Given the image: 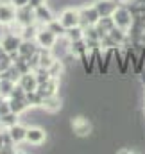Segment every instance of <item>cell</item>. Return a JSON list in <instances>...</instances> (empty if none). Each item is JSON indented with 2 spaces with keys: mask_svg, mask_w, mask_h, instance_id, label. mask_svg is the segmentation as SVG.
<instances>
[{
  "mask_svg": "<svg viewBox=\"0 0 145 154\" xmlns=\"http://www.w3.org/2000/svg\"><path fill=\"white\" fill-rule=\"evenodd\" d=\"M111 18L115 22V27H118L125 32H129L131 27L134 25V13L129 5H124V4H118V7L111 14Z\"/></svg>",
  "mask_w": 145,
  "mask_h": 154,
  "instance_id": "6da1fadb",
  "label": "cell"
},
{
  "mask_svg": "<svg viewBox=\"0 0 145 154\" xmlns=\"http://www.w3.org/2000/svg\"><path fill=\"white\" fill-rule=\"evenodd\" d=\"M79 16H81V25L82 27H88V25H97V22L100 20V14L99 11L95 9V5H88L84 4L82 7H79Z\"/></svg>",
  "mask_w": 145,
  "mask_h": 154,
  "instance_id": "7a4b0ae2",
  "label": "cell"
},
{
  "mask_svg": "<svg viewBox=\"0 0 145 154\" xmlns=\"http://www.w3.org/2000/svg\"><path fill=\"white\" fill-rule=\"evenodd\" d=\"M57 38H59V36H57L56 32H52L47 25H41L39 31H38V34H36V43L41 48H50V50H52V47L56 45Z\"/></svg>",
  "mask_w": 145,
  "mask_h": 154,
  "instance_id": "3957f363",
  "label": "cell"
},
{
  "mask_svg": "<svg viewBox=\"0 0 145 154\" xmlns=\"http://www.w3.org/2000/svg\"><path fill=\"white\" fill-rule=\"evenodd\" d=\"M16 22V7L9 0H0V25L7 27Z\"/></svg>",
  "mask_w": 145,
  "mask_h": 154,
  "instance_id": "277c9868",
  "label": "cell"
},
{
  "mask_svg": "<svg viewBox=\"0 0 145 154\" xmlns=\"http://www.w3.org/2000/svg\"><path fill=\"white\" fill-rule=\"evenodd\" d=\"M61 25L65 29H72V27H77L81 25V16H79V9H73V7H68V9H63L59 18Z\"/></svg>",
  "mask_w": 145,
  "mask_h": 154,
  "instance_id": "5b68a950",
  "label": "cell"
},
{
  "mask_svg": "<svg viewBox=\"0 0 145 154\" xmlns=\"http://www.w3.org/2000/svg\"><path fill=\"white\" fill-rule=\"evenodd\" d=\"M22 43V36L16 34V32H11L7 31L2 38H0V45H2V50L11 54V52H18V47Z\"/></svg>",
  "mask_w": 145,
  "mask_h": 154,
  "instance_id": "8992f818",
  "label": "cell"
},
{
  "mask_svg": "<svg viewBox=\"0 0 145 154\" xmlns=\"http://www.w3.org/2000/svg\"><path fill=\"white\" fill-rule=\"evenodd\" d=\"M45 140H47V131L43 127H38V125L27 127L25 143H29V145H43Z\"/></svg>",
  "mask_w": 145,
  "mask_h": 154,
  "instance_id": "52a82bcc",
  "label": "cell"
},
{
  "mask_svg": "<svg viewBox=\"0 0 145 154\" xmlns=\"http://www.w3.org/2000/svg\"><path fill=\"white\" fill-rule=\"evenodd\" d=\"M38 93L45 99V97H52V95H57L59 91V77H50L48 81L45 82H39L38 84Z\"/></svg>",
  "mask_w": 145,
  "mask_h": 154,
  "instance_id": "ba28073f",
  "label": "cell"
},
{
  "mask_svg": "<svg viewBox=\"0 0 145 154\" xmlns=\"http://www.w3.org/2000/svg\"><path fill=\"white\" fill-rule=\"evenodd\" d=\"M72 131L79 138L88 136L91 133V122L84 116H75V118H72Z\"/></svg>",
  "mask_w": 145,
  "mask_h": 154,
  "instance_id": "9c48e42d",
  "label": "cell"
},
{
  "mask_svg": "<svg viewBox=\"0 0 145 154\" xmlns=\"http://www.w3.org/2000/svg\"><path fill=\"white\" fill-rule=\"evenodd\" d=\"M5 131H7V134L11 136V140H13V143H16V145H22V143H25V134H27V125H23L22 122H16L14 125H11V127H7Z\"/></svg>",
  "mask_w": 145,
  "mask_h": 154,
  "instance_id": "30bf717a",
  "label": "cell"
},
{
  "mask_svg": "<svg viewBox=\"0 0 145 154\" xmlns=\"http://www.w3.org/2000/svg\"><path fill=\"white\" fill-rule=\"evenodd\" d=\"M16 23L22 25V27H23V25L36 23V18H34V7L25 5V7L16 9Z\"/></svg>",
  "mask_w": 145,
  "mask_h": 154,
  "instance_id": "8fae6325",
  "label": "cell"
},
{
  "mask_svg": "<svg viewBox=\"0 0 145 154\" xmlns=\"http://www.w3.org/2000/svg\"><path fill=\"white\" fill-rule=\"evenodd\" d=\"M34 18H36V23H38V25H47V23H50L56 16H54L52 9H50L47 4H43V5H38V7H34Z\"/></svg>",
  "mask_w": 145,
  "mask_h": 154,
  "instance_id": "7c38bea8",
  "label": "cell"
},
{
  "mask_svg": "<svg viewBox=\"0 0 145 154\" xmlns=\"http://www.w3.org/2000/svg\"><path fill=\"white\" fill-rule=\"evenodd\" d=\"M93 5L102 18V16H111L115 13V9L118 7V2L116 0H93Z\"/></svg>",
  "mask_w": 145,
  "mask_h": 154,
  "instance_id": "4fadbf2b",
  "label": "cell"
},
{
  "mask_svg": "<svg viewBox=\"0 0 145 154\" xmlns=\"http://www.w3.org/2000/svg\"><path fill=\"white\" fill-rule=\"evenodd\" d=\"M38 50H39V45L36 43V39H22L20 47H18V54L31 59L32 56H36Z\"/></svg>",
  "mask_w": 145,
  "mask_h": 154,
  "instance_id": "5bb4252c",
  "label": "cell"
},
{
  "mask_svg": "<svg viewBox=\"0 0 145 154\" xmlns=\"http://www.w3.org/2000/svg\"><path fill=\"white\" fill-rule=\"evenodd\" d=\"M18 84L29 93V91H36L38 90V79H36V74H34V70L32 72H27V74H22L20 79H18Z\"/></svg>",
  "mask_w": 145,
  "mask_h": 154,
  "instance_id": "9a60e30c",
  "label": "cell"
},
{
  "mask_svg": "<svg viewBox=\"0 0 145 154\" xmlns=\"http://www.w3.org/2000/svg\"><path fill=\"white\" fill-rule=\"evenodd\" d=\"M61 106H63V102H61V99L57 97V95H52V97H45L43 99V104H41V109H45L47 113H59L61 111Z\"/></svg>",
  "mask_w": 145,
  "mask_h": 154,
  "instance_id": "2e32d148",
  "label": "cell"
},
{
  "mask_svg": "<svg viewBox=\"0 0 145 154\" xmlns=\"http://www.w3.org/2000/svg\"><path fill=\"white\" fill-rule=\"evenodd\" d=\"M14 86H16V81H13V79H9V77L2 75L0 77V97L9 99L11 93H13V90H14Z\"/></svg>",
  "mask_w": 145,
  "mask_h": 154,
  "instance_id": "e0dca14e",
  "label": "cell"
},
{
  "mask_svg": "<svg viewBox=\"0 0 145 154\" xmlns=\"http://www.w3.org/2000/svg\"><path fill=\"white\" fill-rule=\"evenodd\" d=\"M9 106H11V111L16 113V115H23L25 111H29V102L27 99H9Z\"/></svg>",
  "mask_w": 145,
  "mask_h": 154,
  "instance_id": "ac0fdd59",
  "label": "cell"
},
{
  "mask_svg": "<svg viewBox=\"0 0 145 154\" xmlns=\"http://www.w3.org/2000/svg\"><path fill=\"white\" fill-rule=\"evenodd\" d=\"M95 27H97V31H99V34H100V38H102V36H106L109 31L115 27V22H113L111 16H102V18L97 22Z\"/></svg>",
  "mask_w": 145,
  "mask_h": 154,
  "instance_id": "d6986e66",
  "label": "cell"
},
{
  "mask_svg": "<svg viewBox=\"0 0 145 154\" xmlns=\"http://www.w3.org/2000/svg\"><path fill=\"white\" fill-rule=\"evenodd\" d=\"M39 27H41V25H38V23L23 25V27H22V31H20L22 39H36V34H38V31H39Z\"/></svg>",
  "mask_w": 145,
  "mask_h": 154,
  "instance_id": "ffe728a7",
  "label": "cell"
},
{
  "mask_svg": "<svg viewBox=\"0 0 145 154\" xmlns=\"http://www.w3.org/2000/svg\"><path fill=\"white\" fill-rule=\"evenodd\" d=\"M65 38L68 39L70 43H72V41H79V39H82L84 38V27H82V25H77V27H72V29H66Z\"/></svg>",
  "mask_w": 145,
  "mask_h": 154,
  "instance_id": "44dd1931",
  "label": "cell"
},
{
  "mask_svg": "<svg viewBox=\"0 0 145 154\" xmlns=\"http://www.w3.org/2000/svg\"><path fill=\"white\" fill-rule=\"evenodd\" d=\"M20 118V115H16V113H7V115L0 116V129H7V127H11V125H14L16 122H20L18 120Z\"/></svg>",
  "mask_w": 145,
  "mask_h": 154,
  "instance_id": "7402d4cb",
  "label": "cell"
},
{
  "mask_svg": "<svg viewBox=\"0 0 145 154\" xmlns=\"http://www.w3.org/2000/svg\"><path fill=\"white\" fill-rule=\"evenodd\" d=\"M27 102H29L31 108H41L43 97H41L38 91H29V93H27Z\"/></svg>",
  "mask_w": 145,
  "mask_h": 154,
  "instance_id": "603a6c76",
  "label": "cell"
},
{
  "mask_svg": "<svg viewBox=\"0 0 145 154\" xmlns=\"http://www.w3.org/2000/svg\"><path fill=\"white\" fill-rule=\"evenodd\" d=\"M47 27H48V29H50V31H52V32H56V34H57V36H59V38H61V36H65V34H66V29H65V27H63V25H61V22H59V20H57V18H54V20H52V22H50V23H47Z\"/></svg>",
  "mask_w": 145,
  "mask_h": 154,
  "instance_id": "cb8c5ba5",
  "label": "cell"
},
{
  "mask_svg": "<svg viewBox=\"0 0 145 154\" xmlns=\"http://www.w3.org/2000/svg\"><path fill=\"white\" fill-rule=\"evenodd\" d=\"M63 68H65V63H63L61 59H56L54 65L48 68V72H50V75L52 77H59L61 74H63Z\"/></svg>",
  "mask_w": 145,
  "mask_h": 154,
  "instance_id": "d4e9b609",
  "label": "cell"
},
{
  "mask_svg": "<svg viewBox=\"0 0 145 154\" xmlns=\"http://www.w3.org/2000/svg\"><path fill=\"white\" fill-rule=\"evenodd\" d=\"M9 99H27V91L16 82V86H14V90H13V93H11Z\"/></svg>",
  "mask_w": 145,
  "mask_h": 154,
  "instance_id": "484cf974",
  "label": "cell"
},
{
  "mask_svg": "<svg viewBox=\"0 0 145 154\" xmlns=\"http://www.w3.org/2000/svg\"><path fill=\"white\" fill-rule=\"evenodd\" d=\"M16 9H20V7H25V5H29V0H9Z\"/></svg>",
  "mask_w": 145,
  "mask_h": 154,
  "instance_id": "4316f807",
  "label": "cell"
},
{
  "mask_svg": "<svg viewBox=\"0 0 145 154\" xmlns=\"http://www.w3.org/2000/svg\"><path fill=\"white\" fill-rule=\"evenodd\" d=\"M43 4H47V0H29L31 7H38V5H43Z\"/></svg>",
  "mask_w": 145,
  "mask_h": 154,
  "instance_id": "83f0119b",
  "label": "cell"
},
{
  "mask_svg": "<svg viewBox=\"0 0 145 154\" xmlns=\"http://www.w3.org/2000/svg\"><path fill=\"white\" fill-rule=\"evenodd\" d=\"M4 143H5V142H4V131L0 129V151H2V147H4Z\"/></svg>",
  "mask_w": 145,
  "mask_h": 154,
  "instance_id": "f1b7e54d",
  "label": "cell"
},
{
  "mask_svg": "<svg viewBox=\"0 0 145 154\" xmlns=\"http://www.w3.org/2000/svg\"><path fill=\"white\" fill-rule=\"evenodd\" d=\"M122 2H127V0H122Z\"/></svg>",
  "mask_w": 145,
  "mask_h": 154,
  "instance_id": "f546056e",
  "label": "cell"
}]
</instances>
